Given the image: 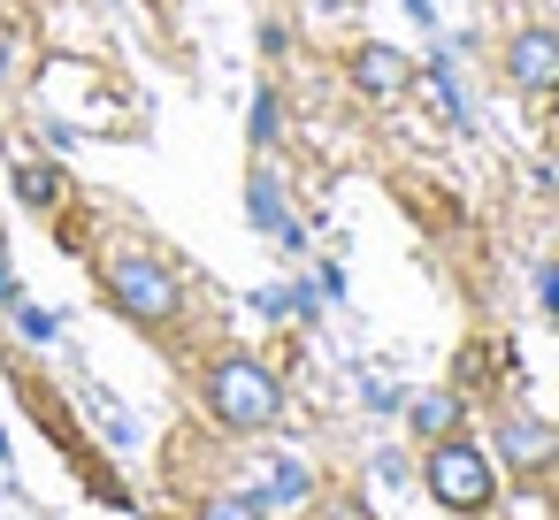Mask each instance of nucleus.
Wrapping results in <instances>:
<instances>
[{"label": "nucleus", "mask_w": 559, "mask_h": 520, "mask_svg": "<svg viewBox=\"0 0 559 520\" xmlns=\"http://www.w3.org/2000/svg\"><path fill=\"white\" fill-rule=\"evenodd\" d=\"M200 406L230 436H269L284 421V383H276V367L261 352H215L200 367Z\"/></svg>", "instance_id": "f257e3e1"}, {"label": "nucleus", "mask_w": 559, "mask_h": 520, "mask_svg": "<svg viewBox=\"0 0 559 520\" xmlns=\"http://www.w3.org/2000/svg\"><path fill=\"white\" fill-rule=\"evenodd\" d=\"M100 299L131 329H177L185 322V276L154 245H108L100 253Z\"/></svg>", "instance_id": "f03ea898"}, {"label": "nucleus", "mask_w": 559, "mask_h": 520, "mask_svg": "<svg viewBox=\"0 0 559 520\" xmlns=\"http://www.w3.org/2000/svg\"><path fill=\"white\" fill-rule=\"evenodd\" d=\"M421 489H429L444 512L483 520V512L498 505V467H490V451H483L475 436H437V444H421Z\"/></svg>", "instance_id": "7ed1b4c3"}, {"label": "nucleus", "mask_w": 559, "mask_h": 520, "mask_svg": "<svg viewBox=\"0 0 559 520\" xmlns=\"http://www.w3.org/2000/svg\"><path fill=\"white\" fill-rule=\"evenodd\" d=\"M498 70L521 100H544L559 93V24H513L506 47H498Z\"/></svg>", "instance_id": "20e7f679"}, {"label": "nucleus", "mask_w": 559, "mask_h": 520, "mask_svg": "<svg viewBox=\"0 0 559 520\" xmlns=\"http://www.w3.org/2000/svg\"><path fill=\"white\" fill-rule=\"evenodd\" d=\"M345 85H353L360 100L391 108V100H406V93H414V55H399L391 39H360V47L345 55Z\"/></svg>", "instance_id": "39448f33"}, {"label": "nucleus", "mask_w": 559, "mask_h": 520, "mask_svg": "<svg viewBox=\"0 0 559 520\" xmlns=\"http://www.w3.org/2000/svg\"><path fill=\"white\" fill-rule=\"evenodd\" d=\"M498 459L513 474H544V467H559V428H544L536 413H506L498 421Z\"/></svg>", "instance_id": "423d86ee"}, {"label": "nucleus", "mask_w": 559, "mask_h": 520, "mask_svg": "<svg viewBox=\"0 0 559 520\" xmlns=\"http://www.w3.org/2000/svg\"><path fill=\"white\" fill-rule=\"evenodd\" d=\"M246 222H253V230H269L284 253H299V245H307V230H299V222H292V207H284V177H276V169H253V177H246Z\"/></svg>", "instance_id": "0eeeda50"}, {"label": "nucleus", "mask_w": 559, "mask_h": 520, "mask_svg": "<svg viewBox=\"0 0 559 520\" xmlns=\"http://www.w3.org/2000/svg\"><path fill=\"white\" fill-rule=\"evenodd\" d=\"M460 421H467V398H460L452 383H437V390H414V398H406V428H414L421 444L460 436Z\"/></svg>", "instance_id": "6e6552de"}, {"label": "nucleus", "mask_w": 559, "mask_h": 520, "mask_svg": "<svg viewBox=\"0 0 559 520\" xmlns=\"http://www.w3.org/2000/svg\"><path fill=\"white\" fill-rule=\"evenodd\" d=\"M414 93L452 123V131H467V100H460V77H452V62L444 55H429V62H414Z\"/></svg>", "instance_id": "1a4fd4ad"}, {"label": "nucleus", "mask_w": 559, "mask_h": 520, "mask_svg": "<svg viewBox=\"0 0 559 520\" xmlns=\"http://www.w3.org/2000/svg\"><path fill=\"white\" fill-rule=\"evenodd\" d=\"M16 199H24L32 215H55V207H62V169H47V161H24V169H16Z\"/></svg>", "instance_id": "9d476101"}, {"label": "nucleus", "mask_w": 559, "mask_h": 520, "mask_svg": "<svg viewBox=\"0 0 559 520\" xmlns=\"http://www.w3.org/2000/svg\"><path fill=\"white\" fill-rule=\"evenodd\" d=\"M307 489H314L307 467H299V459H276V467H269V489H261L253 505H307Z\"/></svg>", "instance_id": "9b49d317"}, {"label": "nucleus", "mask_w": 559, "mask_h": 520, "mask_svg": "<svg viewBox=\"0 0 559 520\" xmlns=\"http://www.w3.org/2000/svg\"><path fill=\"white\" fill-rule=\"evenodd\" d=\"M276 138H284V100L261 85V93H253V154H269Z\"/></svg>", "instance_id": "f8f14e48"}, {"label": "nucleus", "mask_w": 559, "mask_h": 520, "mask_svg": "<svg viewBox=\"0 0 559 520\" xmlns=\"http://www.w3.org/2000/svg\"><path fill=\"white\" fill-rule=\"evenodd\" d=\"M192 520H269V512H261L253 497H200Z\"/></svg>", "instance_id": "ddd939ff"}, {"label": "nucleus", "mask_w": 559, "mask_h": 520, "mask_svg": "<svg viewBox=\"0 0 559 520\" xmlns=\"http://www.w3.org/2000/svg\"><path fill=\"white\" fill-rule=\"evenodd\" d=\"M536 299H544V314L559 322V261H544V268H536Z\"/></svg>", "instance_id": "4468645a"}, {"label": "nucleus", "mask_w": 559, "mask_h": 520, "mask_svg": "<svg viewBox=\"0 0 559 520\" xmlns=\"http://www.w3.org/2000/svg\"><path fill=\"white\" fill-rule=\"evenodd\" d=\"M360 0H307V16H353Z\"/></svg>", "instance_id": "2eb2a0df"}, {"label": "nucleus", "mask_w": 559, "mask_h": 520, "mask_svg": "<svg viewBox=\"0 0 559 520\" xmlns=\"http://www.w3.org/2000/svg\"><path fill=\"white\" fill-rule=\"evenodd\" d=\"M406 16H414V24L429 32V24H437V0H406Z\"/></svg>", "instance_id": "dca6fc26"}, {"label": "nucleus", "mask_w": 559, "mask_h": 520, "mask_svg": "<svg viewBox=\"0 0 559 520\" xmlns=\"http://www.w3.org/2000/svg\"><path fill=\"white\" fill-rule=\"evenodd\" d=\"M544 123H551V138H559V93H544Z\"/></svg>", "instance_id": "f3484780"}, {"label": "nucleus", "mask_w": 559, "mask_h": 520, "mask_svg": "<svg viewBox=\"0 0 559 520\" xmlns=\"http://www.w3.org/2000/svg\"><path fill=\"white\" fill-rule=\"evenodd\" d=\"M16 77V62H9V39H0V85H9Z\"/></svg>", "instance_id": "a211bd4d"}]
</instances>
